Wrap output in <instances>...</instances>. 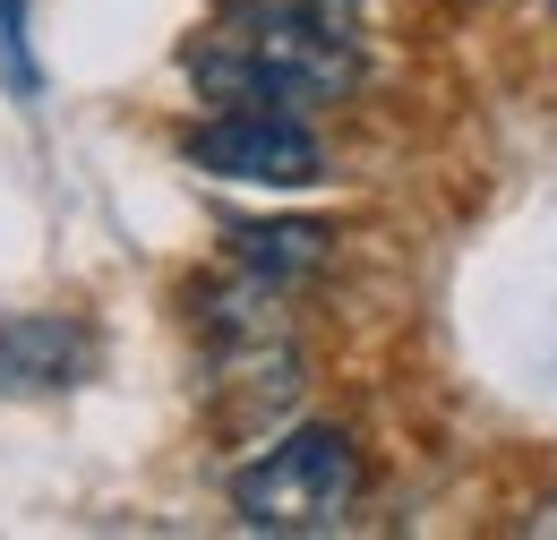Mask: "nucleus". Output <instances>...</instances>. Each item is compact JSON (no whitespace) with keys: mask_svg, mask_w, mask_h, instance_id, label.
I'll use <instances>...</instances> for the list:
<instances>
[{"mask_svg":"<svg viewBox=\"0 0 557 540\" xmlns=\"http://www.w3.org/2000/svg\"><path fill=\"white\" fill-rule=\"evenodd\" d=\"M189 77L207 103H249V112H300V103H344L360 86L351 35H326L309 17H267V9H232V26H214L189 52Z\"/></svg>","mask_w":557,"mask_h":540,"instance_id":"1","label":"nucleus"},{"mask_svg":"<svg viewBox=\"0 0 557 540\" xmlns=\"http://www.w3.org/2000/svg\"><path fill=\"white\" fill-rule=\"evenodd\" d=\"M360 506V446L344 429L309 420V429H283L258 464L232 472V515L249 532H344V515Z\"/></svg>","mask_w":557,"mask_h":540,"instance_id":"2","label":"nucleus"},{"mask_svg":"<svg viewBox=\"0 0 557 540\" xmlns=\"http://www.w3.org/2000/svg\"><path fill=\"white\" fill-rule=\"evenodd\" d=\"M189 163L214 181H258V189H309L326 181V146L309 121L292 112H249V103H223L214 121L189 130Z\"/></svg>","mask_w":557,"mask_h":540,"instance_id":"3","label":"nucleus"},{"mask_svg":"<svg viewBox=\"0 0 557 540\" xmlns=\"http://www.w3.org/2000/svg\"><path fill=\"white\" fill-rule=\"evenodd\" d=\"M95 360H103L95 327H77L61 309L9 318V327H0V395H9V404H17V395H70V386L95 378Z\"/></svg>","mask_w":557,"mask_h":540,"instance_id":"4","label":"nucleus"},{"mask_svg":"<svg viewBox=\"0 0 557 540\" xmlns=\"http://www.w3.org/2000/svg\"><path fill=\"white\" fill-rule=\"evenodd\" d=\"M223 249H232V267L258 274V283H300V274L326 267V232L318 223H232Z\"/></svg>","mask_w":557,"mask_h":540,"instance_id":"5","label":"nucleus"},{"mask_svg":"<svg viewBox=\"0 0 557 540\" xmlns=\"http://www.w3.org/2000/svg\"><path fill=\"white\" fill-rule=\"evenodd\" d=\"M0 86H9L17 103L44 95V69H35V52H26V0H0Z\"/></svg>","mask_w":557,"mask_h":540,"instance_id":"6","label":"nucleus"},{"mask_svg":"<svg viewBox=\"0 0 557 540\" xmlns=\"http://www.w3.org/2000/svg\"><path fill=\"white\" fill-rule=\"evenodd\" d=\"M232 9H267V17H309L326 35H360V0H232Z\"/></svg>","mask_w":557,"mask_h":540,"instance_id":"7","label":"nucleus"},{"mask_svg":"<svg viewBox=\"0 0 557 540\" xmlns=\"http://www.w3.org/2000/svg\"><path fill=\"white\" fill-rule=\"evenodd\" d=\"M532 532H549V540H557V498L541 506V515H532Z\"/></svg>","mask_w":557,"mask_h":540,"instance_id":"8","label":"nucleus"},{"mask_svg":"<svg viewBox=\"0 0 557 540\" xmlns=\"http://www.w3.org/2000/svg\"><path fill=\"white\" fill-rule=\"evenodd\" d=\"M549 9H557V0H549Z\"/></svg>","mask_w":557,"mask_h":540,"instance_id":"9","label":"nucleus"}]
</instances>
